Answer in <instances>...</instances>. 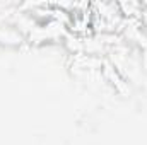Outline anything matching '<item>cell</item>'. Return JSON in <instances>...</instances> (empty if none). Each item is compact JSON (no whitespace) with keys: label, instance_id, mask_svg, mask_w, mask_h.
I'll return each mask as SVG.
<instances>
[{"label":"cell","instance_id":"cell-1","mask_svg":"<svg viewBox=\"0 0 147 145\" xmlns=\"http://www.w3.org/2000/svg\"><path fill=\"white\" fill-rule=\"evenodd\" d=\"M0 41L2 43H19L21 41V34L16 33L10 28H2L0 26Z\"/></svg>","mask_w":147,"mask_h":145}]
</instances>
